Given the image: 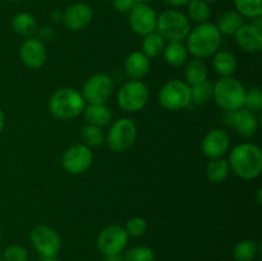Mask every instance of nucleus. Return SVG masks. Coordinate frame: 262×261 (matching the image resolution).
Here are the masks:
<instances>
[{
    "instance_id": "9b49d317",
    "label": "nucleus",
    "mask_w": 262,
    "mask_h": 261,
    "mask_svg": "<svg viewBox=\"0 0 262 261\" xmlns=\"http://www.w3.org/2000/svg\"><path fill=\"white\" fill-rule=\"evenodd\" d=\"M92 161H94L92 151L83 143L71 146L61 156V165L64 170L73 176L83 174L84 171L89 170L90 166L92 165Z\"/></svg>"
},
{
    "instance_id": "f257e3e1",
    "label": "nucleus",
    "mask_w": 262,
    "mask_h": 261,
    "mask_svg": "<svg viewBox=\"0 0 262 261\" xmlns=\"http://www.w3.org/2000/svg\"><path fill=\"white\" fill-rule=\"evenodd\" d=\"M228 163L239 178L255 179L262 171V151L255 143H239L232 148Z\"/></svg>"
},
{
    "instance_id": "0eeeda50",
    "label": "nucleus",
    "mask_w": 262,
    "mask_h": 261,
    "mask_svg": "<svg viewBox=\"0 0 262 261\" xmlns=\"http://www.w3.org/2000/svg\"><path fill=\"white\" fill-rule=\"evenodd\" d=\"M158 99L165 110H182L191 104V86L181 79H171L161 87Z\"/></svg>"
},
{
    "instance_id": "09e8293b",
    "label": "nucleus",
    "mask_w": 262,
    "mask_h": 261,
    "mask_svg": "<svg viewBox=\"0 0 262 261\" xmlns=\"http://www.w3.org/2000/svg\"><path fill=\"white\" fill-rule=\"evenodd\" d=\"M0 261H4V260H3V256H2V253H0Z\"/></svg>"
},
{
    "instance_id": "4c0bfd02",
    "label": "nucleus",
    "mask_w": 262,
    "mask_h": 261,
    "mask_svg": "<svg viewBox=\"0 0 262 261\" xmlns=\"http://www.w3.org/2000/svg\"><path fill=\"white\" fill-rule=\"evenodd\" d=\"M163 2L165 3V4H168L169 7L181 8V7H187L191 0H163Z\"/></svg>"
},
{
    "instance_id": "f704fd0d",
    "label": "nucleus",
    "mask_w": 262,
    "mask_h": 261,
    "mask_svg": "<svg viewBox=\"0 0 262 261\" xmlns=\"http://www.w3.org/2000/svg\"><path fill=\"white\" fill-rule=\"evenodd\" d=\"M243 107L252 113H258L262 110V92L260 89H250L246 91Z\"/></svg>"
},
{
    "instance_id": "a18cd8bd",
    "label": "nucleus",
    "mask_w": 262,
    "mask_h": 261,
    "mask_svg": "<svg viewBox=\"0 0 262 261\" xmlns=\"http://www.w3.org/2000/svg\"><path fill=\"white\" fill-rule=\"evenodd\" d=\"M151 2H154V0H136V3H142V4H148Z\"/></svg>"
},
{
    "instance_id": "c756f323",
    "label": "nucleus",
    "mask_w": 262,
    "mask_h": 261,
    "mask_svg": "<svg viewBox=\"0 0 262 261\" xmlns=\"http://www.w3.org/2000/svg\"><path fill=\"white\" fill-rule=\"evenodd\" d=\"M235 12L243 18H257L262 15V0H233Z\"/></svg>"
},
{
    "instance_id": "412c9836",
    "label": "nucleus",
    "mask_w": 262,
    "mask_h": 261,
    "mask_svg": "<svg viewBox=\"0 0 262 261\" xmlns=\"http://www.w3.org/2000/svg\"><path fill=\"white\" fill-rule=\"evenodd\" d=\"M212 58V67L220 77H232L237 71V58L227 50H217Z\"/></svg>"
},
{
    "instance_id": "2f4dec72",
    "label": "nucleus",
    "mask_w": 262,
    "mask_h": 261,
    "mask_svg": "<svg viewBox=\"0 0 262 261\" xmlns=\"http://www.w3.org/2000/svg\"><path fill=\"white\" fill-rule=\"evenodd\" d=\"M212 90H214V84L209 81L191 86V102L197 105L207 104L212 99Z\"/></svg>"
},
{
    "instance_id": "c85d7f7f",
    "label": "nucleus",
    "mask_w": 262,
    "mask_h": 261,
    "mask_svg": "<svg viewBox=\"0 0 262 261\" xmlns=\"http://www.w3.org/2000/svg\"><path fill=\"white\" fill-rule=\"evenodd\" d=\"M258 253V245L253 240L238 242L233 248V257L235 261H253Z\"/></svg>"
},
{
    "instance_id": "5701e85b",
    "label": "nucleus",
    "mask_w": 262,
    "mask_h": 261,
    "mask_svg": "<svg viewBox=\"0 0 262 261\" xmlns=\"http://www.w3.org/2000/svg\"><path fill=\"white\" fill-rule=\"evenodd\" d=\"M207 74H209L207 67L202 59L194 58L187 60L184 77H186V83H188L189 86H194V84L207 81Z\"/></svg>"
},
{
    "instance_id": "1a4fd4ad",
    "label": "nucleus",
    "mask_w": 262,
    "mask_h": 261,
    "mask_svg": "<svg viewBox=\"0 0 262 261\" xmlns=\"http://www.w3.org/2000/svg\"><path fill=\"white\" fill-rule=\"evenodd\" d=\"M114 92V81L106 73L90 77L82 87L81 95L89 104H106Z\"/></svg>"
},
{
    "instance_id": "f3484780",
    "label": "nucleus",
    "mask_w": 262,
    "mask_h": 261,
    "mask_svg": "<svg viewBox=\"0 0 262 261\" xmlns=\"http://www.w3.org/2000/svg\"><path fill=\"white\" fill-rule=\"evenodd\" d=\"M19 58L26 67L37 69L41 68L48 60V50L41 40L28 37L20 44Z\"/></svg>"
},
{
    "instance_id": "4468645a",
    "label": "nucleus",
    "mask_w": 262,
    "mask_h": 261,
    "mask_svg": "<svg viewBox=\"0 0 262 261\" xmlns=\"http://www.w3.org/2000/svg\"><path fill=\"white\" fill-rule=\"evenodd\" d=\"M227 113V123L235 130L237 135L243 138H251L256 135L258 129V119L256 113L250 112L246 107Z\"/></svg>"
},
{
    "instance_id": "423d86ee",
    "label": "nucleus",
    "mask_w": 262,
    "mask_h": 261,
    "mask_svg": "<svg viewBox=\"0 0 262 261\" xmlns=\"http://www.w3.org/2000/svg\"><path fill=\"white\" fill-rule=\"evenodd\" d=\"M150 97L147 86L140 79L125 82L118 92L117 101L122 110L127 113H137L146 106Z\"/></svg>"
},
{
    "instance_id": "6ab92c4d",
    "label": "nucleus",
    "mask_w": 262,
    "mask_h": 261,
    "mask_svg": "<svg viewBox=\"0 0 262 261\" xmlns=\"http://www.w3.org/2000/svg\"><path fill=\"white\" fill-rule=\"evenodd\" d=\"M124 72L130 79H141L150 72V59L142 51H133L124 61Z\"/></svg>"
},
{
    "instance_id": "f8f14e48",
    "label": "nucleus",
    "mask_w": 262,
    "mask_h": 261,
    "mask_svg": "<svg viewBox=\"0 0 262 261\" xmlns=\"http://www.w3.org/2000/svg\"><path fill=\"white\" fill-rule=\"evenodd\" d=\"M128 243V234L124 228L118 224L105 227L97 237V248L104 256L122 253Z\"/></svg>"
},
{
    "instance_id": "de8ad7c7",
    "label": "nucleus",
    "mask_w": 262,
    "mask_h": 261,
    "mask_svg": "<svg viewBox=\"0 0 262 261\" xmlns=\"http://www.w3.org/2000/svg\"><path fill=\"white\" fill-rule=\"evenodd\" d=\"M8 2H13V3H17V2H23V0H8Z\"/></svg>"
},
{
    "instance_id": "c9c22d12",
    "label": "nucleus",
    "mask_w": 262,
    "mask_h": 261,
    "mask_svg": "<svg viewBox=\"0 0 262 261\" xmlns=\"http://www.w3.org/2000/svg\"><path fill=\"white\" fill-rule=\"evenodd\" d=\"M4 261H28V252L23 246L10 245L2 253Z\"/></svg>"
},
{
    "instance_id": "dca6fc26",
    "label": "nucleus",
    "mask_w": 262,
    "mask_h": 261,
    "mask_svg": "<svg viewBox=\"0 0 262 261\" xmlns=\"http://www.w3.org/2000/svg\"><path fill=\"white\" fill-rule=\"evenodd\" d=\"M230 147L229 133L222 128H215L206 133L201 142V151L206 158L217 159L223 158Z\"/></svg>"
},
{
    "instance_id": "72a5a7b5",
    "label": "nucleus",
    "mask_w": 262,
    "mask_h": 261,
    "mask_svg": "<svg viewBox=\"0 0 262 261\" xmlns=\"http://www.w3.org/2000/svg\"><path fill=\"white\" fill-rule=\"evenodd\" d=\"M123 228H124L128 237L137 238L146 233V230H147V222H146L143 217L135 216V217H130V219L125 223V225Z\"/></svg>"
},
{
    "instance_id": "b1692460",
    "label": "nucleus",
    "mask_w": 262,
    "mask_h": 261,
    "mask_svg": "<svg viewBox=\"0 0 262 261\" xmlns=\"http://www.w3.org/2000/svg\"><path fill=\"white\" fill-rule=\"evenodd\" d=\"M164 59L168 64L173 67H182L188 60V50L182 41H173L165 45L163 51Z\"/></svg>"
},
{
    "instance_id": "a19ab883",
    "label": "nucleus",
    "mask_w": 262,
    "mask_h": 261,
    "mask_svg": "<svg viewBox=\"0 0 262 261\" xmlns=\"http://www.w3.org/2000/svg\"><path fill=\"white\" fill-rule=\"evenodd\" d=\"M4 125H5V115L4 113L0 110V133H2V130L4 129Z\"/></svg>"
},
{
    "instance_id": "bb28decb",
    "label": "nucleus",
    "mask_w": 262,
    "mask_h": 261,
    "mask_svg": "<svg viewBox=\"0 0 262 261\" xmlns=\"http://www.w3.org/2000/svg\"><path fill=\"white\" fill-rule=\"evenodd\" d=\"M165 49V40L159 35L158 32L148 33L143 36L142 41V53L147 56L148 59H155L163 54Z\"/></svg>"
},
{
    "instance_id": "6e6552de",
    "label": "nucleus",
    "mask_w": 262,
    "mask_h": 261,
    "mask_svg": "<svg viewBox=\"0 0 262 261\" xmlns=\"http://www.w3.org/2000/svg\"><path fill=\"white\" fill-rule=\"evenodd\" d=\"M137 138V125L129 118L115 120L109 128L106 143L113 153H124Z\"/></svg>"
},
{
    "instance_id": "37998d69",
    "label": "nucleus",
    "mask_w": 262,
    "mask_h": 261,
    "mask_svg": "<svg viewBox=\"0 0 262 261\" xmlns=\"http://www.w3.org/2000/svg\"><path fill=\"white\" fill-rule=\"evenodd\" d=\"M257 202L258 204H262V188H258L257 191Z\"/></svg>"
},
{
    "instance_id": "7c9ffc66",
    "label": "nucleus",
    "mask_w": 262,
    "mask_h": 261,
    "mask_svg": "<svg viewBox=\"0 0 262 261\" xmlns=\"http://www.w3.org/2000/svg\"><path fill=\"white\" fill-rule=\"evenodd\" d=\"M81 138L83 141V145L89 146V147L101 146L105 141V136L101 128L91 124H86L81 128Z\"/></svg>"
},
{
    "instance_id": "ddd939ff",
    "label": "nucleus",
    "mask_w": 262,
    "mask_h": 261,
    "mask_svg": "<svg viewBox=\"0 0 262 261\" xmlns=\"http://www.w3.org/2000/svg\"><path fill=\"white\" fill-rule=\"evenodd\" d=\"M128 22L133 32L140 36H146L156 31L158 14L148 4L137 3L129 12Z\"/></svg>"
},
{
    "instance_id": "a211bd4d",
    "label": "nucleus",
    "mask_w": 262,
    "mask_h": 261,
    "mask_svg": "<svg viewBox=\"0 0 262 261\" xmlns=\"http://www.w3.org/2000/svg\"><path fill=\"white\" fill-rule=\"evenodd\" d=\"M234 40L246 53L255 54L262 50V30L256 28L252 23H243L239 30L234 33Z\"/></svg>"
},
{
    "instance_id": "49530a36",
    "label": "nucleus",
    "mask_w": 262,
    "mask_h": 261,
    "mask_svg": "<svg viewBox=\"0 0 262 261\" xmlns=\"http://www.w3.org/2000/svg\"><path fill=\"white\" fill-rule=\"evenodd\" d=\"M205 2L209 3V4H210V3H215V2H217V0H205Z\"/></svg>"
},
{
    "instance_id": "79ce46f5",
    "label": "nucleus",
    "mask_w": 262,
    "mask_h": 261,
    "mask_svg": "<svg viewBox=\"0 0 262 261\" xmlns=\"http://www.w3.org/2000/svg\"><path fill=\"white\" fill-rule=\"evenodd\" d=\"M61 15H63V12H59V10H55V12L53 13V20H61Z\"/></svg>"
},
{
    "instance_id": "aec40b11",
    "label": "nucleus",
    "mask_w": 262,
    "mask_h": 261,
    "mask_svg": "<svg viewBox=\"0 0 262 261\" xmlns=\"http://www.w3.org/2000/svg\"><path fill=\"white\" fill-rule=\"evenodd\" d=\"M83 118L87 124L102 128L112 122V112L106 104H89L84 106Z\"/></svg>"
},
{
    "instance_id": "2eb2a0df",
    "label": "nucleus",
    "mask_w": 262,
    "mask_h": 261,
    "mask_svg": "<svg viewBox=\"0 0 262 261\" xmlns=\"http://www.w3.org/2000/svg\"><path fill=\"white\" fill-rule=\"evenodd\" d=\"M94 18L92 8L86 3H73L63 10L61 20L69 31H82L89 27Z\"/></svg>"
},
{
    "instance_id": "58836bf2",
    "label": "nucleus",
    "mask_w": 262,
    "mask_h": 261,
    "mask_svg": "<svg viewBox=\"0 0 262 261\" xmlns=\"http://www.w3.org/2000/svg\"><path fill=\"white\" fill-rule=\"evenodd\" d=\"M40 37L43 38V40H50L53 37V30H51V27H43L40 31Z\"/></svg>"
},
{
    "instance_id": "c03bdc74",
    "label": "nucleus",
    "mask_w": 262,
    "mask_h": 261,
    "mask_svg": "<svg viewBox=\"0 0 262 261\" xmlns=\"http://www.w3.org/2000/svg\"><path fill=\"white\" fill-rule=\"evenodd\" d=\"M42 261H60V260H59V258H56V256H55V257H43Z\"/></svg>"
},
{
    "instance_id": "20e7f679",
    "label": "nucleus",
    "mask_w": 262,
    "mask_h": 261,
    "mask_svg": "<svg viewBox=\"0 0 262 261\" xmlns=\"http://www.w3.org/2000/svg\"><path fill=\"white\" fill-rule=\"evenodd\" d=\"M246 89L233 77H220L212 90V99L225 112H234L243 107Z\"/></svg>"
},
{
    "instance_id": "393cba45",
    "label": "nucleus",
    "mask_w": 262,
    "mask_h": 261,
    "mask_svg": "<svg viewBox=\"0 0 262 261\" xmlns=\"http://www.w3.org/2000/svg\"><path fill=\"white\" fill-rule=\"evenodd\" d=\"M243 17L235 10H229V12L223 13L217 19V23L215 26L217 27L219 32L225 36H234L243 25Z\"/></svg>"
},
{
    "instance_id": "f03ea898",
    "label": "nucleus",
    "mask_w": 262,
    "mask_h": 261,
    "mask_svg": "<svg viewBox=\"0 0 262 261\" xmlns=\"http://www.w3.org/2000/svg\"><path fill=\"white\" fill-rule=\"evenodd\" d=\"M186 48L197 59H206L214 55L222 44V33L214 23H200L191 28L187 36Z\"/></svg>"
},
{
    "instance_id": "e433bc0d",
    "label": "nucleus",
    "mask_w": 262,
    "mask_h": 261,
    "mask_svg": "<svg viewBox=\"0 0 262 261\" xmlns=\"http://www.w3.org/2000/svg\"><path fill=\"white\" fill-rule=\"evenodd\" d=\"M112 4L118 13H129L137 3L136 0H112Z\"/></svg>"
},
{
    "instance_id": "7ed1b4c3",
    "label": "nucleus",
    "mask_w": 262,
    "mask_h": 261,
    "mask_svg": "<svg viewBox=\"0 0 262 261\" xmlns=\"http://www.w3.org/2000/svg\"><path fill=\"white\" fill-rule=\"evenodd\" d=\"M86 106L83 96L73 87H63L53 94L49 101V110L58 119H72L82 114Z\"/></svg>"
},
{
    "instance_id": "39448f33",
    "label": "nucleus",
    "mask_w": 262,
    "mask_h": 261,
    "mask_svg": "<svg viewBox=\"0 0 262 261\" xmlns=\"http://www.w3.org/2000/svg\"><path fill=\"white\" fill-rule=\"evenodd\" d=\"M191 31V20L184 13L177 9L164 10L158 15L156 32L169 42L183 41Z\"/></svg>"
},
{
    "instance_id": "cd10ccee",
    "label": "nucleus",
    "mask_w": 262,
    "mask_h": 261,
    "mask_svg": "<svg viewBox=\"0 0 262 261\" xmlns=\"http://www.w3.org/2000/svg\"><path fill=\"white\" fill-rule=\"evenodd\" d=\"M187 12H188V19L193 20L196 23H206L209 22L211 17V8L209 3L205 0H191L187 5Z\"/></svg>"
},
{
    "instance_id": "a878e982",
    "label": "nucleus",
    "mask_w": 262,
    "mask_h": 261,
    "mask_svg": "<svg viewBox=\"0 0 262 261\" xmlns=\"http://www.w3.org/2000/svg\"><path fill=\"white\" fill-rule=\"evenodd\" d=\"M205 173H206V178L210 182H214V183H222L225 179L228 178L230 173V165L228 163L227 159L224 158H217V159H211V160L207 163L206 169H205Z\"/></svg>"
},
{
    "instance_id": "9d476101",
    "label": "nucleus",
    "mask_w": 262,
    "mask_h": 261,
    "mask_svg": "<svg viewBox=\"0 0 262 261\" xmlns=\"http://www.w3.org/2000/svg\"><path fill=\"white\" fill-rule=\"evenodd\" d=\"M30 240L42 257H55L61 248L60 235L48 225H37L31 230Z\"/></svg>"
},
{
    "instance_id": "4be33fe9",
    "label": "nucleus",
    "mask_w": 262,
    "mask_h": 261,
    "mask_svg": "<svg viewBox=\"0 0 262 261\" xmlns=\"http://www.w3.org/2000/svg\"><path fill=\"white\" fill-rule=\"evenodd\" d=\"M12 28L17 35L22 37H32L37 32V20L35 15L27 12H20L15 14L12 19Z\"/></svg>"
},
{
    "instance_id": "ea45409f",
    "label": "nucleus",
    "mask_w": 262,
    "mask_h": 261,
    "mask_svg": "<svg viewBox=\"0 0 262 261\" xmlns=\"http://www.w3.org/2000/svg\"><path fill=\"white\" fill-rule=\"evenodd\" d=\"M105 261H124V260H123V256L120 255V253H118V255L105 256Z\"/></svg>"
},
{
    "instance_id": "8fccbe9b",
    "label": "nucleus",
    "mask_w": 262,
    "mask_h": 261,
    "mask_svg": "<svg viewBox=\"0 0 262 261\" xmlns=\"http://www.w3.org/2000/svg\"><path fill=\"white\" fill-rule=\"evenodd\" d=\"M0 238H2V228H0Z\"/></svg>"
},
{
    "instance_id": "473e14b6",
    "label": "nucleus",
    "mask_w": 262,
    "mask_h": 261,
    "mask_svg": "<svg viewBox=\"0 0 262 261\" xmlns=\"http://www.w3.org/2000/svg\"><path fill=\"white\" fill-rule=\"evenodd\" d=\"M124 261H155V253L150 247L136 246L129 248L123 256Z\"/></svg>"
}]
</instances>
